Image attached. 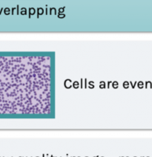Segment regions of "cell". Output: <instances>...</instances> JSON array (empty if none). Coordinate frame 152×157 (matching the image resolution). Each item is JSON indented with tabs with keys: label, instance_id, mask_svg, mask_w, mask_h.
<instances>
[{
	"label": "cell",
	"instance_id": "obj_1",
	"mask_svg": "<svg viewBox=\"0 0 152 157\" xmlns=\"http://www.w3.org/2000/svg\"><path fill=\"white\" fill-rule=\"evenodd\" d=\"M37 10H38V18H39V14L40 15H42V14H43V13H44V10H43V8H38V9H37Z\"/></svg>",
	"mask_w": 152,
	"mask_h": 157
},
{
	"label": "cell",
	"instance_id": "obj_2",
	"mask_svg": "<svg viewBox=\"0 0 152 157\" xmlns=\"http://www.w3.org/2000/svg\"><path fill=\"white\" fill-rule=\"evenodd\" d=\"M30 15L31 14H34L35 13V9H34V8H30Z\"/></svg>",
	"mask_w": 152,
	"mask_h": 157
},
{
	"label": "cell",
	"instance_id": "obj_3",
	"mask_svg": "<svg viewBox=\"0 0 152 157\" xmlns=\"http://www.w3.org/2000/svg\"><path fill=\"white\" fill-rule=\"evenodd\" d=\"M64 10H65V7H64V8H59V13H62V12L64 11Z\"/></svg>",
	"mask_w": 152,
	"mask_h": 157
},
{
	"label": "cell",
	"instance_id": "obj_4",
	"mask_svg": "<svg viewBox=\"0 0 152 157\" xmlns=\"http://www.w3.org/2000/svg\"><path fill=\"white\" fill-rule=\"evenodd\" d=\"M58 17H59L60 19H62V18H64V17H65V14H59Z\"/></svg>",
	"mask_w": 152,
	"mask_h": 157
},
{
	"label": "cell",
	"instance_id": "obj_5",
	"mask_svg": "<svg viewBox=\"0 0 152 157\" xmlns=\"http://www.w3.org/2000/svg\"><path fill=\"white\" fill-rule=\"evenodd\" d=\"M143 86V82H139V88H142Z\"/></svg>",
	"mask_w": 152,
	"mask_h": 157
},
{
	"label": "cell",
	"instance_id": "obj_6",
	"mask_svg": "<svg viewBox=\"0 0 152 157\" xmlns=\"http://www.w3.org/2000/svg\"><path fill=\"white\" fill-rule=\"evenodd\" d=\"M77 86H78V82H75V83H74V87H75V88H76V87L77 88Z\"/></svg>",
	"mask_w": 152,
	"mask_h": 157
}]
</instances>
